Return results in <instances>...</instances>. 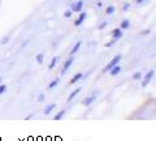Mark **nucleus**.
<instances>
[{
    "label": "nucleus",
    "mask_w": 156,
    "mask_h": 141,
    "mask_svg": "<svg viewBox=\"0 0 156 141\" xmlns=\"http://www.w3.org/2000/svg\"><path fill=\"white\" fill-rule=\"evenodd\" d=\"M120 60H121V55H116V56L113 58V59H112V60L109 61V64L107 65V67L104 68V69H103V72H108L109 69H112V68H113L115 65H117V64H119V63H120Z\"/></svg>",
    "instance_id": "nucleus-1"
},
{
    "label": "nucleus",
    "mask_w": 156,
    "mask_h": 141,
    "mask_svg": "<svg viewBox=\"0 0 156 141\" xmlns=\"http://www.w3.org/2000/svg\"><path fill=\"white\" fill-rule=\"evenodd\" d=\"M82 7H83V2H82V0H78L77 3H74L72 6V12H81Z\"/></svg>",
    "instance_id": "nucleus-2"
},
{
    "label": "nucleus",
    "mask_w": 156,
    "mask_h": 141,
    "mask_svg": "<svg viewBox=\"0 0 156 141\" xmlns=\"http://www.w3.org/2000/svg\"><path fill=\"white\" fill-rule=\"evenodd\" d=\"M154 73H155V72H154V71H150V72H148V73H147V75H146V77H144V80H143V82H142V86H143V87L148 85V82H150V81H151V79H152V77H154Z\"/></svg>",
    "instance_id": "nucleus-3"
},
{
    "label": "nucleus",
    "mask_w": 156,
    "mask_h": 141,
    "mask_svg": "<svg viewBox=\"0 0 156 141\" xmlns=\"http://www.w3.org/2000/svg\"><path fill=\"white\" fill-rule=\"evenodd\" d=\"M86 17H87V14H86L85 12H81L80 17H78L77 20H76V22H74V25H76V26H80L81 24H82V22H83V21L86 20Z\"/></svg>",
    "instance_id": "nucleus-4"
},
{
    "label": "nucleus",
    "mask_w": 156,
    "mask_h": 141,
    "mask_svg": "<svg viewBox=\"0 0 156 141\" xmlns=\"http://www.w3.org/2000/svg\"><path fill=\"white\" fill-rule=\"evenodd\" d=\"M112 37H113V39L117 41V39H120L121 37H122V32H121V29H113V32H112Z\"/></svg>",
    "instance_id": "nucleus-5"
},
{
    "label": "nucleus",
    "mask_w": 156,
    "mask_h": 141,
    "mask_svg": "<svg viewBox=\"0 0 156 141\" xmlns=\"http://www.w3.org/2000/svg\"><path fill=\"white\" fill-rule=\"evenodd\" d=\"M73 60H74V59H73V58H69V59H68V60L65 61L64 67H62V71H61V73H62V75H65V72H66V71H68V69H69V68H70V65H72Z\"/></svg>",
    "instance_id": "nucleus-6"
},
{
    "label": "nucleus",
    "mask_w": 156,
    "mask_h": 141,
    "mask_svg": "<svg viewBox=\"0 0 156 141\" xmlns=\"http://www.w3.org/2000/svg\"><path fill=\"white\" fill-rule=\"evenodd\" d=\"M121 72V67L120 65H115L112 69H109V73H111V76H116V75H119Z\"/></svg>",
    "instance_id": "nucleus-7"
},
{
    "label": "nucleus",
    "mask_w": 156,
    "mask_h": 141,
    "mask_svg": "<svg viewBox=\"0 0 156 141\" xmlns=\"http://www.w3.org/2000/svg\"><path fill=\"white\" fill-rule=\"evenodd\" d=\"M82 77H83V75L82 73H77V75H74V77H73V79L70 80V84H76L77 81H80Z\"/></svg>",
    "instance_id": "nucleus-8"
},
{
    "label": "nucleus",
    "mask_w": 156,
    "mask_h": 141,
    "mask_svg": "<svg viewBox=\"0 0 156 141\" xmlns=\"http://www.w3.org/2000/svg\"><path fill=\"white\" fill-rule=\"evenodd\" d=\"M80 91H81V89H80V87H78V89H76L74 91H72V93H70V95L69 97H68V102H70L73 98H74V97L78 94V93H80Z\"/></svg>",
    "instance_id": "nucleus-9"
},
{
    "label": "nucleus",
    "mask_w": 156,
    "mask_h": 141,
    "mask_svg": "<svg viewBox=\"0 0 156 141\" xmlns=\"http://www.w3.org/2000/svg\"><path fill=\"white\" fill-rule=\"evenodd\" d=\"M81 45H82V43H81V42H77V43H76V45H74V47H73V48H72L70 54H72V55H74V54H76V52H77L78 50H80V47H81Z\"/></svg>",
    "instance_id": "nucleus-10"
},
{
    "label": "nucleus",
    "mask_w": 156,
    "mask_h": 141,
    "mask_svg": "<svg viewBox=\"0 0 156 141\" xmlns=\"http://www.w3.org/2000/svg\"><path fill=\"white\" fill-rule=\"evenodd\" d=\"M55 107H56V105H55V103H52V105H50V106H47V107L44 109V114H46V115H48V114H50L51 111H52L53 109H55Z\"/></svg>",
    "instance_id": "nucleus-11"
},
{
    "label": "nucleus",
    "mask_w": 156,
    "mask_h": 141,
    "mask_svg": "<svg viewBox=\"0 0 156 141\" xmlns=\"http://www.w3.org/2000/svg\"><path fill=\"white\" fill-rule=\"evenodd\" d=\"M94 99H95V95H94V97H90V98H85L83 105H85V106H90L92 102H94Z\"/></svg>",
    "instance_id": "nucleus-12"
},
{
    "label": "nucleus",
    "mask_w": 156,
    "mask_h": 141,
    "mask_svg": "<svg viewBox=\"0 0 156 141\" xmlns=\"http://www.w3.org/2000/svg\"><path fill=\"white\" fill-rule=\"evenodd\" d=\"M65 113H66V111H65V110H61V111H60V113H57V115L55 116V120H60V119L62 118V116H64V115H65Z\"/></svg>",
    "instance_id": "nucleus-13"
},
{
    "label": "nucleus",
    "mask_w": 156,
    "mask_h": 141,
    "mask_svg": "<svg viewBox=\"0 0 156 141\" xmlns=\"http://www.w3.org/2000/svg\"><path fill=\"white\" fill-rule=\"evenodd\" d=\"M130 26V22L128 20H124L122 22H121V29H128Z\"/></svg>",
    "instance_id": "nucleus-14"
},
{
    "label": "nucleus",
    "mask_w": 156,
    "mask_h": 141,
    "mask_svg": "<svg viewBox=\"0 0 156 141\" xmlns=\"http://www.w3.org/2000/svg\"><path fill=\"white\" fill-rule=\"evenodd\" d=\"M113 12H115V7H113V6H109L108 8L105 9V13H107V14H112Z\"/></svg>",
    "instance_id": "nucleus-15"
},
{
    "label": "nucleus",
    "mask_w": 156,
    "mask_h": 141,
    "mask_svg": "<svg viewBox=\"0 0 156 141\" xmlns=\"http://www.w3.org/2000/svg\"><path fill=\"white\" fill-rule=\"evenodd\" d=\"M56 63H57V58L55 56V58H53V59H52V61H51V64H50V67H48V68H50V69H52V68H55V65H56Z\"/></svg>",
    "instance_id": "nucleus-16"
},
{
    "label": "nucleus",
    "mask_w": 156,
    "mask_h": 141,
    "mask_svg": "<svg viewBox=\"0 0 156 141\" xmlns=\"http://www.w3.org/2000/svg\"><path fill=\"white\" fill-rule=\"evenodd\" d=\"M58 84V79H56V80H53L52 82H51V84L50 85H48V87H50V89H53V87H55L56 85Z\"/></svg>",
    "instance_id": "nucleus-17"
},
{
    "label": "nucleus",
    "mask_w": 156,
    "mask_h": 141,
    "mask_svg": "<svg viewBox=\"0 0 156 141\" xmlns=\"http://www.w3.org/2000/svg\"><path fill=\"white\" fill-rule=\"evenodd\" d=\"M133 79L134 80H140V79H142V73H140V72H136V73H134Z\"/></svg>",
    "instance_id": "nucleus-18"
},
{
    "label": "nucleus",
    "mask_w": 156,
    "mask_h": 141,
    "mask_svg": "<svg viewBox=\"0 0 156 141\" xmlns=\"http://www.w3.org/2000/svg\"><path fill=\"white\" fill-rule=\"evenodd\" d=\"M43 58H44V56H43V54H39L37 56V61L39 63V64H42V63H43Z\"/></svg>",
    "instance_id": "nucleus-19"
},
{
    "label": "nucleus",
    "mask_w": 156,
    "mask_h": 141,
    "mask_svg": "<svg viewBox=\"0 0 156 141\" xmlns=\"http://www.w3.org/2000/svg\"><path fill=\"white\" fill-rule=\"evenodd\" d=\"M72 9H68V11H65V13H64V17H66V18H69L70 16H72Z\"/></svg>",
    "instance_id": "nucleus-20"
},
{
    "label": "nucleus",
    "mask_w": 156,
    "mask_h": 141,
    "mask_svg": "<svg viewBox=\"0 0 156 141\" xmlns=\"http://www.w3.org/2000/svg\"><path fill=\"white\" fill-rule=\"evenodd\" d=\"M7 90V85H0V94H3Z\"/></svg>",
    "instance_id": "nucleus-21"
},
{
    "label": "nucleus",
    "mask_w": 156,
    "mask_h": 141,
    "mask_svg": "<svg viewBox=\"0 0 156 141\" xmlns=\"http://www.w3.org/2000/svg\"><path fill=\"white\" fill-rule=\"evenodd\" d=\"M107 24H108V22H107V21H104L103 24H100V25H99V30H103V29L107 26Z\"/></svg>",
    "instance_id": "nucleus-22"
},
{
    "label": "nucleus",
    "mask_w": 156,
    "mask_h": 141,
    "mask_svg": "<svg viewBox=\"0 0 156 141\" xmlns=\"http://www.w3.org/2000/svg\"><path fill=\"white\" fill-rule=\"evenodd\" d=\"M38 101H39V102H43V101H44V94H41V95H39V97H38Z\"/></svg>",
    "instance_id": "nucleus-23"
},
{
    "label": "nucleus",
    "mask_w": 156,
    "mask_h": 141,
    "mask_svg": "<svg viewBox=\"0 0 156 141\" xmlns=\"http://www.w3.org/2000/svg\"><path fill=\"white\" fill-rule=\"evenodd\" d=\"M9 41V38L8 37H5V38H3V39H2V43H3V45H5V43Z\"/></svg>",
    "instance_id": "nucleus-24"
},
{
    "label": "nucleus",
    "mask_w": 156,
    "mask_h": 141,
    "mask_svg": "<svg viewBox=\"0 0 156 141\" xmlns=\"http://www.w3.org/2000/svg\"><path fill=\"white\" fill-rule=\"evenodd\" d=\"M129 6H130V4H128V3H126L125 6H124V11H126V9H129Z\"/></svg>",
    "instance_id": "nucleus-25"
},
{
    "label": "nucleus",
    "mask_w": 156,
    "mask_h": 141,
    "mask_svg": "<svg viewBox=\"0 0 156 141\" xmlns=\"http://www.w3.org/2000/svg\"><path fill=\"white\" fill-rule=\"evenodd\" d=\"M148 33H150V30H144L142 34H143V35H146V34H148Z\"/></svg>",
    "instance_id": "nucleus-26"
},
{
    "label": "nucleus",
    "mask_w": 156,
    "mask_h": 141,
    "mask_svg": "<svg viewBox=\"0 0 156 141\" xmlns=\"http://www.w3.org/2000/svg\"><path fill=\"white\" fill-rule=\"evenodd\" d=\"M135 2H136V3H139V4H140V3H142V2H144V0H135Z\"/></svg>",
    "instance_id": "nucleus-27"
},
{
    "label": "nucleus",
    "mask_w": 156,
    "mask_h": 141,
    "mask_svg": "<svg viewBox=\"0 0 156 141\" xmlns=\"http://www.w3.org/2000/svg\"><path fill=\"white\" fill-rule=\"evenodd\" d=\"M0 82H2V77H0Z\"/></svg>",
    "instance_id": "nucleus-28"
}]
</instances>
